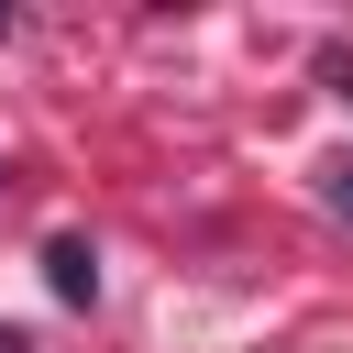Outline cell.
I'll list each match as a JSON object with an SVG mask.
<instances>
[{
	"mask_svg": "<svg viewBox=\"0 0 353 353\" xmlns=\"http://www.w3.org/2000/svg\"><path fill=\"white\" fill-rule=\"evenodd\" d=\"M44 287H55L66 309L99 298V254H88V232H55V243H44Z\"/></svg>",
	"mask_w": 353,
	"mask_h": 353,
	"instance_id": "6da1fadb",
	"label": "cell"
},
{
	"mask_svg": "<svg viewBox=\"0 0 353 353\" xmlns=\"http://www.w3.org/2000/svg\"><path fill=\"white\" fill-rule=\"evenodd\" d=\"M0 353H33V342H22V331H0Z\"/></svg>",
	"mask_w": 353,
	"mask_h": 353,
	"instance_id": "7a4b0ae2",
	"label": "cell"
}]
</instances>
